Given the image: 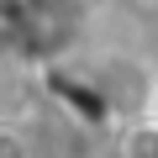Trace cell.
I'll return each instance as SVG.
<instances>
[{"instance_id": "6da1fadb", "label": "cell", "mask_w": 158, "mask_h": 158, "mask_svg": "<svg viewBox=\"0 0 158 158\" xmlns=\"http://www.w3.org/2000/svg\"><path fill=\"white\" fill-rule=\"evenodd\" d=\"M132 6H148V11H158V0H132Z\"/></svg>"}]
</instances>
